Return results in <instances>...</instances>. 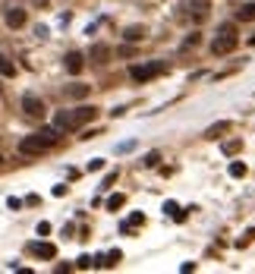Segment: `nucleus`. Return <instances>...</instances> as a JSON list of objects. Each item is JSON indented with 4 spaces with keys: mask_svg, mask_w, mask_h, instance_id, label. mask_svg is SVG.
<instances>
[{
    "mask_svg": "<svg viewBox=\"0 0 255 274\" xmlns=\"http://www.w3.org/2000/svg\"><path fill=\"white\" fill-rule=\"evenodd\" d=\"M236 44H240V38H236V29H233V26H224L221 35L211 41V54H214V57H224V54L236 51Z\"/></svg>",
    "mask_w": 255,
    "mask_h": 274,
    "instance_id": "obj_1",
    "label": "nucleus"
},
{
    "mask_svg": "<svg viewBox=\"0 0 255 274\" xmlns=\"http://www.w3.org/2000/svg\"><path fill=\"white\" fill-rule=\"evenodd\" d=\"M161 72H167V63H164V60H151V63H145V66H133L130 76H133V82H148V79L161 76Z\"/></svg>",
    "mask_w": 255,
    "mask_h": 274,
    "instance_id": "obj_2",
    "label": "nucleus"
},
{
    "mask_svg": "<svg viewBox=\"0 0 255 274\" xmlns=\"http://www.w3.org/2000/svg\"><path fill=\"white\" fill-rule=\"evenodd\" d=\"M22 111H26L29 117H35V120H41V117L47 114V107H44V101H41L38 95H32V91H29V95H22Z\"/></svg>",
    "mask_w": 255,
    "mask_h": 274,
    "instance_id": "obj_3",
    "label": "nucleus"
},
{
    "mask_svg": "<svg viewBox=\"0 0 255 274\" xmlns=\"http://www.w3.org/2000/svg\"><path fill=\"white\" fill-rule=\"evenodd\" d=\"M69 114H72V123H76V130H79V126L92 123V120L98 117V107H88V104H82V107H76V111H69Z\"/></svg>",
    "mask_w": 255,
    "mask_h": 274,
    "instance_id": "obj_4",
    "label": "nucleus"
},
{
    "mask_svg": "<svg viewBox=\"0 0 255 274\" xmlns=\"http://www.w3.org/2000/svg\"><path fill=\"white\" fill-rule=\"evenodd\" d=\"M63 66H66V72H72V76H79V72L85 69V57L79 51H69L66 57H63Z\"/></svg>",
    "mask_w": 255,
    "mask_h": 274,
    "instance_id": "obj_5",
    "label": "nucleus"
},
{
    "mask_svg": "<svg viewBox=\"0 0 255 274\" xmlns=\"http://www.w3.org/2000/svg\"><path fill=\"white\" fill-rule=\"evenodd\" d=\"M19 152H22V155H41V152H47V145H44L38 136H26V139L19 142Z\"/></svg>",
    "mask_w": 255,
    "mask_h": 274,
    "instance_id": "obj_6",
    "label": "nucleus"
},
{
    "mask_svg": "<svg viewBox=\"0 0 255 274\" xmlns=\"http://www.w3.org/2000/svg\"><path fill=\"white\" fill-rule=\"evenodd\" d=\"M98 66H104V63H111V57H114V51H111V44H92V54H88Z\"/></svg>",
    "mask_w": 255,
    "mask_h": 274,
    "instance_id": "obj_7",
    "label": "nucleus"
},
{
    "mask_svg": "<svg viewBox=\"0 0 255 274\" xmlns=\"http://www.w3.org/2000/svg\"><path fill=\"white\" fill-rule=\"evenodd\" d=\"M54 130H57V133L76 130V123H72V114H69V111H57V117H54Z\"/></svg>",
    "mask_w": 255,
    "mask_h": 274,
    "instance_id": "obj_8",
    "label": "nucleus"
},
{
    "mask_svg": "<svg viewBox=\"0 0 255 274\" xmlns=\"http://www.w3.org/2000/svg\"><path fill=\"white\" fill-rule=\"evenodd\" d=\"M29 252L38 255V259H57V246H50V243H32Z\"/></svg>",
    "mask_w": 255,
    "mask_h": 274,
    "instance_id": "obj_9",
    "label": "nucleus"
},
{
    "mask_svg": "<svg viewBox=\"0 0 255 274\" xmlns=\"http://www.w3.org/2000/svg\"><path fill=\"white\" fill-rule=\"evenodd\" d=\"M26 19H29L26 10H19V7L7 10V26H10V29H22V26H26Z\"/></svg>",
    "mask_w": 255,
    "mask_h": 274,
    "instance_id": "obj_10",
    "label": "nucleus"
},
{
    "mask_svg": "<svg viewBox=\"0 0 255 274\" xmlns=\"http://www.w3.org/2000/svg\"><path fill=\"white\" fill-rule=\"evenodd\" d=\"M35 136H38V139H41V142L47 145V148H54V145H57V139H60V133L54 130V126H44V130H38Z\"/></svg>",
    "mask_w": 255,
    "mask_h": 274,
    "instance_id": "obj_11",
    "label": "nucleus"
},
{
    "mask_svg": "<svg viewBox=\"0 0 255 274\" xmlns=\"http://www.w3.org/2000/svg\"><path fill=\"white\" fill-rule=\"evenodd\" d=\"M123 38L130 41V44H139V41L145 38V29H142V26H126V29H123Z\"/></svg>",
    "mask_w": 255,
    "mask_h": 274,
    "instance_id": "obj_12",
    "label": "nucleus"
},
{
    "mask_svg": "<svg viewBox=\"0 0 255 274\" xmlns=\"http://www.w3.org/2000/svg\"><path fill=\"white\" fill-rule=\"evenodd\" d=\"M227 130H230V123L221 120V123H214V126H208V130H205V139H221Z\"/></svg>",
    "mask_w": 255,
    "mask_h": 274,
    "instance_id": "obj_13",
    "label": "nucleus"
},
{
    "mask_svg": "<svg viewBox=\"0 0 255 274\" xmlns=\"http://www.w3.org/2000/svg\"><path fill=\"white\" fill-rule=\"evenodd\" d=\"M236 19H240V22H252L255 19V4H243L240 10H236Z\"/></svg>",
    "mask_w": 255,
    "mask_h": 274,
    "instance_id": "obj_14",
    "label": "nucleus"
},
{
    "mask_svg": "<svg viewBox=\"0 0 255 274\" xmlns=\"http://www.w3.org/2000/svg\"><path fill=\"white\" fill-rule=\"evenodd\" d=\"M88 91H92V88H88V85L76 82V85H69V88H66V95H69V98H76V101H82V98L88 95Z\"/></svg>",
    "mask_w": 255,
    "mask_h": 274,
    "instance_id": "obj_15",
    "label": "nucleus"
},
{
    "mask_svg": "<svg viewBox=\"0 0 255 274\" xmlns=\"http://www.w3.org/2000/svg\"><path fill=\"white\" fill-rule=\"evenodd\" d=\"M192 10H195V19L198 22L208 19V0H192Z\"/></svg>",
    "mask_w": 255,
    "mask_h": 274,
    "instance_id": "obj_16",
    "label": "nucleus"
},
{
    "mask_svg": "<svg viewBox=\"0 0 255 274\" xmlns=\"http://www.w3.org/2000/svg\"><path fill=\"white\" fill-rule=\"evenodd\" d=\"M164 211H170V217H173V221H186V211L180 208L176 202H167V205H164Z\"/></svg>",
    "mask_w": 255,
    "mask_h": 274,
    "instance_id": "obj_17",
    "label": "nucleus"
},
{
    "mask_svg": "<svg viewBox=\"0 0 255 274\" xmlns=\"http://www.w3.org/2000/svg\"><path fill=\"white\" fill-rule=\"evenodd\" d=\"M139 224H145V214L142 211H136V214H130V221L123 224V233H130L133 227H139Z\"/></svg>",
    "mask_w": 255,
    "mask_h": 274,
    "instance_id": "obj_18",
    "label": "nucleus"
},
{
    "mask_svg": "<svg viewBox=\"0 0 255 274\" xmlns=\"http://www.w3.org/2000/svg\"><path fill=\"white\" fill-rule=\"evenodd\" d=\"M0 76H16V66L4 57V54H0Z\"/></svg>",
    "mask_w": 255,
    "mask_h": 274,
    "instance_id": "obj_19",
    "label": "nucleus"
},
{
    "mask_svg": "<svg viewBox=\"0 0 255 274\" xmlns=\"http://www.w3.org/2000/svg\"><path fill=\"white\" fill-rule=\"evenodd\" d=\"M240 148H243V142H240V139H230V142H224V155H230V158H233L236 152H240Z\"/></svg>",
    "mask_w": 255,
    "mask_h": 274,
    "instance_id": "obj_20",
    "label": "nucleus"
},
{
    "mask_svg": "<svg viewBox=\"0 0 255 274\" xmlns=\"http://www.w3.org/2000/svg\"><path fill=\"white\" fill-rule=\"evenodd\" d=\"M246 173H249V167H246L243 161H233L230 164V177H246Z\"/></svg>",
    "mask_w": 255,
    "mask_h": 274,
    "instance_id": "obj_21",
    "label": "nucleus"
},
{
    "mask_svg": "<svg viewBox=\"0 0 255 274\" xmlns=\"http://www.w3.org/2000/svg\"><path fill=\"white\" fill-rule=\"evenodd\" d=\"M123 205H126V195H120V192L107 198V208H111V211H117V208H123Z\"/></svg>",
    "mask_w": 255,
    "mask_h": 274,
    "instance_id": "obj_22",
    "label": "nucleus"
},
{
    "mask_svg": "<svg viewBox=\"0 0 255 274\" xmlns=\"http://www.w3.org/2000/svg\"><path fill=\"white\" fill-rule=\"evenodd\" d=\"M142 164H145V167H158V164H161V152H148Z\"/></svg>",
    "mask_w": 255,
    "mask_h": 274,
    "instance_id": "obj_23",
    "label": "nucleus"
},
{
    "mask_svg": "<svg viewBox=\"0 0 255 274\" xmlns=\"http://www.w3.org/2000/svg\"><path fill=\"white\" fill-rule=\"evenodd\" d=\"M198 41H202V35H198V32H192L189 38L183 41V51H192V47H198Z\"/></svg>",
    "mask_w": 255,
    "mask_h": 274,
    "instance_id": "obj_24",
    "label": "nucleus"
},
{
    "mask_svg": "<svg viewBox=\"0 0 255 274\" xmlns=\"http://www.w3.org/2000/svg\"><path fill=\"white\" fill-rule=\"evenodd\" d=\"M252 240H255V230H246V233L240 236V240H236V246H240V249H246V246H249Z\"/></svg>",
    "mask_w": 255,
    "mask_h": 274,
    "instance_id": "obj_25",
    "label": "nucleus"
},
{
    "mask_svg": "<svg viewBox=\"0 0 255 274\" xmlns=\"http://www.w3.org/2000/svg\"><path fill=\"white\" fill-rule=\"evenodd\" d=\"M76 268H92V255H79V262H76Z\"/></svg>",
    "mask_w": 255,
    "mask_h": 274,
    "instance_id": "obj_26",
    "label": "nucleus"
},
{
    "mask_svg": "<svg viewBox=\"0 0 255 274\" xmlns=\"http://www.w3.org/2000/svg\"><path fill=\"white\" fill-rule=\"evenodd\" d=\"M114 183H117V170H111V173H107V177H104V183H101V186L107 189V186H114Z\"/></svg>",
    "mask_w": 255,
    "mask_h": 274,
    "instance_id": "obj_27",
    "label": "nucleus"
},
{
    "mask_svg": "<svg viewBox=\"0 0 255 274\" xmlns=\"http://www.w3.org/2000/svg\"><path fill=\"white\" fill-rule=\"evenodd\" d=\"M101 167H104L101 158H92V161H88V170H101Z\"/></svg>",
    "mask_w": 255,
    "mask_h": 274,
    "instance_id": "obj_28",
    "label": "nucleus"
},
{
    "mask_svg": "<svg viewBox=\"0 0 255 274\" xmlns=\"http://www.w3.org/2000/svg\"><path fill=\"white\" fill-rule=\"evenodd\" d=\"M133 54H136V47H133V44H126V47H120V57H133Z\"/></svg>",
    "mask_w": 255,
    "mask_h": 274,
    "instance_id": "obj_29",
    "label": "nucleus"
},
{
    "mask_svg": "<svg viewBox=\"0 0 255 274\" xmlns=\"http://www.w3.org/2000/svg\"><path fill=\"white\" fill-rule=\"evenodd\" d=\"M47 233H50V224H47V221H41V224H38V236H47Z\"/></svg>",
    "mask_w": 255,
    "mask_h": 274,
    "instance_id": "obj_30",
    "label": "nucleus"
},
{
    "mask_svg": "<svg viewBox=\"0 0 255 274\" xmlns=\"http://www.w3.org/2000/svg\"><path fill=\"white\" fill-rule=\"evenodd\" d=\"M0 164H4V158H0Z\"/></svg>",
    "mask_w": 255,
    "mask_h": 274,
    "instance_id": "obj_31",
    "label": "nucleus"
}]
</instances>
